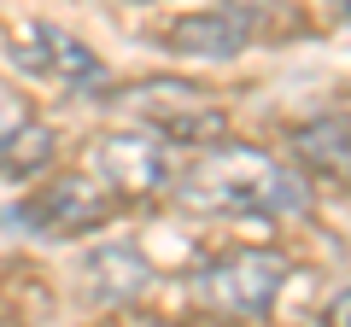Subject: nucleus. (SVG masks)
Segmentation results:
<instances>
[{"label": "nucleus", "mask_w": 351, "mask_h": 327, "mask_svg": "<svg viewBox=\"0 0 351 327\" xmlns=\"http://www.w3.org/2000/svg\"><path fill=\"white\" fill-rule=\"evenodd\" d=\"M53 129L47 123H18V129H6L0 135V176L6 181H29V176H41L53 164Z\"/></svg>", "instance_id": "nucleus-10"}, {"label": "nucleus", "mask_w": 351, "mask_h": 327, "mask_svg": "<svg viewBox=\"0 0 351 327\" xmlns=\"http://www.w3.org/2000/svg\"><path fill=\"white\" fill-rule=\"evenodd\" d=\"M12 59L24 64V70L47 76V82H64V88H82V94L106 88V64L94 59V53H88L82 41L71 36V29L47 24V18H36V24H24V36H18Z\"/></svg>", "instance_id": "nucleus-6"}, {"label": "nucleus", "mask_w": 351, "mask_h": 327, "mask_svg": "<svg viewBox=\"0 0 351 327\" xmlns=\"http://www.w3.org/2000/svg\"><path fill=\"white\" fill-rule=\"evenodd\" d=\"M293 152L322 176H351V123L346 117H311L293 129Z\"/></svg>", "instance_id": "nucleus-9"}, {"label": "nucleus", "mask_w": 351, "mask_h": 327, "mask_svg": "<svg viewBox=\"0 0 351 327\" xmlns=\"http://www.w3.org/2000/svg\"><path fill=\"white\" fill-rule=\"evenodd\" d=\"M141 117L152 123V135L170 140V146H223V129L228 117L211 105V94L188 88V82H176V76H152L141 88L123 94Z\"/></svg>", "instance_id": "nucleus-3"}, {"label": "nucleus", "mask_w": 351, "mask_h": 327, "mask_svg": "<svg viewBox=\"0 0 351 327\" xmlns=\"http://www.w3.org/2000/svg\"><path fill=\"white\" fill-rule=\"evenodd\" d=\"M82 275H88V298L94 304H129V298H141V292H152V263L135 246H123V239L94 246L88 263H82Z\"/></svg>", "instance_id": "nucleus-7"}, {"label": "nucleus", "mask_w": 351, "mask_h": 327, "mask_svg": "<svg viewBox=\"0 0 351 327\" xmlns=\"http://www.w3.org/2000/svg\"><path fill=\"white\" fill-rule=\"evenodd\" d=\"M328 327H351V287L328 298Z\"/></svg>", "instance_id": "nucleus-11"}, {"label": "nucleus", "mask_w": 351, "mask_h": 327, "mask_svg": "<svg viewBox=\"0 0 351 327\" xmlns=\"http://www.w3.org/2000/svg\"><path fill=\"white\" fill-rule=\"evenodd\" d=\"M112 211H117V199H112L106 181L59 176V181H47V187L18 211V222H29L36 234H64L71 239V234H94L100 222H112Z\"/></svg>", "instance_id": "nucleus-5"}, {"label": "nucleus", "mask_w": 351, "mask_h": 327, "mask_svg": "<svg viewBox=\"0 0 351 327\" xmlns=\"http://www.w3.org/2000/svg\"><path fill=\"white\" fill-rule=\"evenodd\" d=\"M252 41V12H193L170 24V47L193 53V59H234Z\"/></svg>", "instance_id": "nucleus-8"}, {"label": "nucleus", "mask_w": 351, "mask_h": 327, "mask_svg": "<svg viewBox=\"0 0 351 327\" xmlns=\"http://www.w3.org/2000/svg\"><path fill=\"white\" fill-rule=\"evenodd\" d=\"M170 193L193 216H299L311 205V181L258 146H205L176 170Z\"/></svg>", "instance_id": "nucleus-1"}, {"label": "nucleus", "mask_w": 351, "mask_h": 327, "mask_svg": "<svg viewBox=\"0 0 351 327\" xmlns=\"http://www.w3.org/2000/svg\"><path fill=\"white\" fill-rule=\"evenodd\" d=\"M281 280H287V252L246 246V252H223L205 269H193L188 292L193 304H205L217 315H263L281 298Z\"/></svg>", "instance_id": "nucleus-2"}, {"label": "nucleus", "mask_w": 351, "mask_h": 327, "mask_svg": "<svg viewBox=\"0 0 351 327\" xmlns=\"http://www.w3.org/2000/svg\"><path fill=\"white\" fill-rule=\"evenodd\" d=\"M88 164H94V181H106L117 193H158L176 181L170 140H158L152 129H112V135H100Z\"/></svg>", "instance_id": "nucleus-4"}, {"label": "nucleus", "mask_w": 351, "mask_h": 327, "mask_svg": "<svg viewBox=\"0 0 351 327\" xmlns=\"http://www.w3.org/2000/svg\"><path fill=\"white\" fill-rule=\"evenodd\" d=\"M346 18H351V0H346Z\"/></svg>", "instance_id": "nucleus-12"}]
</instances>
